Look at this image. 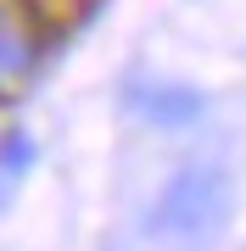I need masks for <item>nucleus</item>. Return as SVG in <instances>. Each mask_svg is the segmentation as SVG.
Here are the masks:
<instances>
[{"instance_id":"f257e3e1","label":"nucleus","mask_w":246,"mask_h":251,"mask_svg":"<svg viewBox=\"0 0 246 251\" xmlns=\"http://www.w3.org/2000/svg\"><path fill=\"white\" fill-rule=\"evenodd\" d=\"M224 201L229 190L213 168H185L179 179L163 190V201H157V229L168 234H201L207 224H219L224 218Z\"/></svg>"},{"instance_id":"f03ea898","label":"nucleus","mask_w":246,"mask_h":251,"mask_svg":"<svg viewBox=\"0 0 246 251\" xmlns=\"http://www.w3.org/2000/svg\"><path fill=\"white\" fill-rule=\"evenodd\" d=\"M34 56H39V45H34V34H28V23L0 0V100H11L28 84Z\"/></svg>"},{"instance_id":"7ed1b4c3","label":"nucleus","mask_w":246,"mask_h":251,"mask_svg":"<svg viewBox=\"0 0 246 251\" xmlns=\"http://www.w3.org/2000/svg\"><path fill=\"white\" fill-rule=\"evenodd\" d=\"M140 112H146L151 123H163V128H179V123H191V117L201 112V95L179 90V84H157V90L140 95Z\"/></svg>"},{"instance_id":"20e7f679","label":"nucleus","mask_w":246,"mask_h":251,"mask_svg":"<svg viewBox=\"0 0 246 251\" xmlns=\"http://www.w3.org/2000/svg\"><path fill=\"white\" fill-rule=\"evenodd\" d=\"M34 162V145H28L23 134H6L0 140V168H28Z\"/></svg>"}]
</instances>
